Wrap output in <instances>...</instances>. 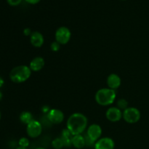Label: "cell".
<instances>
[{"instance_id":"obj_1","label":"cell","mask_w":149,"mask_h":149,"mask_svg":"<svg viewBox=\"0 0 149 149\" xmlns=\"http://www.w3.org/2000/svg\"><path fill=\"white\" fill-rule=\"evenodd\" d=\"M88 120L85 115L81 113H72L66 122V129L73 136L81 135L87 127Z\"/></svg>"},{"instance_id":"obj_2","label":"cell","mask_w":149,"mask_h":149,"mask_svg":"<svg viewBox=\"0 0 149 149\" xmlns=\"http://www.w3.org/2000/svg\"><path fill=\"white\" fill-rule=\"evenodd\" d=\"M31 70L29 66L26 65H20L14 67L10 72V79L13 82L20 84L25 82L30 78Z\"/></svg>"},{"instance_id":"obj_3","label":"cell","mask_w":149,"mask_h":149,"mask_svg":"<svg viewBox=\"0 0 149 149\" xmlns=\"http://www.w3.org/2000/svg\"><path fill=\"white\" fill-rule=\"evenodd\" d=\"M116 98V91L110 88H101L97 91L95 96L96 103L102 106L113 104Z\"/></svg>"},{"instance_id":"obj_4","label":"cell","mask_w":149,"mask_h":149,"mask_svg":"<svg viewBox=\"0 0 149 149\" xmlns=\"http://www.w3.org/2000/svg\"><path fill=\"white\" fill-rule=\"evenodd\" d=\"M141 112L137 108L128 107L122 112V118L129 124H135L141 119Z\"/></svg>"},{"instance_id":"obj_5","label":"cell","mask_w":149,"mask_h":149,"mask_svg":"<svg viewBox=\"0 0 149 149\" xmlns=\"http://www.w3.org/2000/svg\"><path fill=\"white\" fill-rule=\"evenodd\" d=\"M55 41L60 45H66L69 42L71 37V32L68 28L61 26L58 28L55 31Z\"/></svg>"},{"instance_id":"obj_6","label":"cell","mask_w":149,"mask_h":149,"mask_svg":"<svg viewBox=\"0 0 149 149\" xmlns=\"http://www.w3.org/2000/svg\"><path fill=\"white\" fill-rule=\"evenodd\" d=\"M26 132L29 138H36L42 132V126L40 122L37 120H32L30 123L26 125Z\"/></svg>"},{"instance_id":"obj_7","label":"cell","mask_w":149,"mask_h":149,"mask_svg":"<svg viewBox=\"0 0 149 149\" xmlns=\"http://www.w3.org/2000/svg\"><path fill=\"white\" fill-rule=\"evenodd\" d=\"M102 135L101 127L97 124H93L87 127V136L93 142L95 143L99 140Z\"/></svg>"},{"instance_id":"obj_8","label":"cell","mask_w":149,"mask_h":149,"mask_svg":"<svg viewBox=\"0 0 149 149\" xmlns=\"http://www.w3.org/2000/svg\"><path fill=\"white\" fill-rule=\"evenodd\" d=\"M47 117L51 123L55 124V125H59L63 122L64 113L60 109H52L48 112Z\"/></svg>"},{"instance_id":"obj_9","label":"cell","mask_w":149,"mask_h":149,"mask_svg":"<svg viewBox=\"0 0 149 149\" xmlns=\"http://www.w3.org/2000/svg\"><path fill=\"white\" fill-rule=\"evenodd\" d=\"M115 142L112 138L109 137L100 138L94 145L95 149H114Z\"/></svg>"},{"instance_id":"obj_10","label":"cell","mask_w":149,"mask_h":149,"mask_svg":"<svg viewBox=\"0 0 149 149\" xmlns=\"http://www.w3.org/2000/svg\"><path fill=\"white\" fill-rule=\"evenodd\" d=\"M106 116L111 122H119L122 118V111L118 107H110L106 111Z\"/></svg>"},{"instance_id":"obj_11","label":"cell","mask_w":149,"mask_h":149,"mask_svg":"<svg viewBox=\"0 0 149 149\" xmlns=\"http://www.w3.org/2000/svg\"><path fill=\"white\" fill-rule=\"evenodd\" d=\"M122 79L120 77L116 74H111L107 77V85L109 88L116 90L121 86Z\"/></svg>"},{"instance_id":"obj_12","label":"cell","mask_w":149,"mask_h":149,"mask_svg":"<svg viewBox=\"0 0 149 149\" xmlns=\"http://www.w3.org/2000/svg\"><path fill=\"white\" fill-rule=\"evenodd\" d=\"M30 42L32 46L36 48H39L44 45L45 39H44V36L42 33L36 31L32 32L31 35L30 36Z\"/></svg>"},{"instance_id":"obj_13","label":"cell","mask_w":149,"mask_h":149,"mask_svg":"<svg viewBox=\"0 0 149 149\" xmlns=\"http://www.w3.org/2000/svg\"><path fill=\"white\" fill-rule=\"evenodd\" d=\"M45 65V61L42 57H36L31 61L29 63V68L31 71L38 72L44 68Z\"/></svg>"},{"instance_id":"obj_14","label":"cell","mask_w":149,"mask_h":149,"mask_svg":"<svg viewBox=\"0 0 149 149\" xmlns=\"http://www.w3.org/2000/svg\"><path fill=\"white\" fill-rule=\"evenodd\" d=\"M71 144L72 146L77 149H81L86 146L85 138L82 135H74L71 139Z\"/></svg>"},{"instance_id":"obj_15","label":"cell","mask_w":149,"mask_h":149,"mask_svg":"<svg viewBox=\"0 0 149 149\" xmlns=\"http://www.w3.org/2000/svg\"><path fill=\"white\" fill-rule=\"evenodd\" d=\"M20 121L24 125H27L28 124L30 123L32 120H33V115L31 112L29 111H23L20 114Z\"/></svg>"},{"instance_id":"obj_16","label":"cell","mask_w":149,"mask_h":149,"mask_svg":"<svg viewBox=\"0 0 149 149\" xmlns=\"http://www.w3.org/2000/svg\"><path fill=\"white\" fill-rule=\"evenodd\" d=\"M52 146L54 149H62L64 147L63 141L61 138H55L52 141Z\"/></svg>"},{"instance_id":"obj_17","label":"cell","mask_w":149,"mask_h":149,"mask_svg":"<svg viewBox=\"0 0 149 149\" xmlns=\"http://www.w3.org/2000/svg\"><path fill=\"white\" fill-rule=\"evenodd\" d=\"M117 107L121 110H125L128 108V101L125 98H121L117 101Z\"/></svg>"},{"instance_id":"obj_18","label":"cell","mask_w":149,"mask_h":149,"mask_svg":"<svg viewBox=\"0 0 149 149\" xmlns=\"http://www.w3.org/2000/svg\"><path fill=\"white\" fill-rule=\"evenodd\" d=\"M29 144H30V141L27 138H25V137L20 138L18 141L19 147H22V148H27L29 146Z\"/></svg>"},{"instance_id":"obj_19","label":"cell","mask_w":149,"mask_h":149,"mask_svg":"<svg viewBox=\"0 0 149 149\" xmlns=\"http://www.w3.org/2000/svg\"><path fill=\"white\" fill-rule=\"evenodd\" d=\"M50 49H52V51H53V52H58V51H59L60 49H61V45L55 41V42H53L51 44Z\"/></svg>"},{"instance_id":"obj_20","label":"cell","mask_w":149,"mask_h":149,"mask_svg":"<svg viewBox=\"0 0 149 149\" xmlns=\"http://www.w3.org/2000/svg\"><path fill=\"white\" fill-rule=\"evenodd\" d=\"M22 1L23 0H7V2L8 3L9 5L12 6V7H16L21 4Z\"/></svg>"},{"instance_id":"obj_21","label":"cell","mask_w":149,"mask_h":149,"mask_svg":"<svg viewBox=\"0 0 149 149\" xmlns=\"http://www.w3.org/2000/svg\"><path fill=\"white\" fill-rule=\"evenodd\" d=\"M32 31L31 30V29H29V28H26V29L23 30V33H24L25 36H30L31 35L32 33Z\"/></svg>"},{"instance_id":"obj_22","label":"cell","mask_w":149,"mask_h":149,"mask_svg":"<svg viewBox=\"0 0 149 149\" xmlns=\"http://www.w3.org/2000/svg\"><path fill=\"white\" fill-rule=\"evenodd\" d=\"M25 1L30 4H36L40 2L41 0H25Z\"/></svg>"},{"instance_id":"obj_23","label":"cell","mask_w":149,"mask_h":149,"mask_svg":"<svg viewBox=\"0 0 149 149\" xmlns=\"http://www.w3.org/2000/svg\"><path fill=\"white\" fill-rule=\"evenodd\" d=\"M49 111H50V109L49 108V106H45L43 108H42V111H43L44 113H48V112H49Z\"/></svg>"},{"instance_id":"obj_24","label":"cell","mask_w":149,"mask_h":149,"mask_svg":"<svg viewBox=\"0 0 149 149\" xmlns=\"http://www.w3.org/2000/svg\"><path fill=\"white\" fill-rule=\"evenodd\" d=\"M4 79H3L0 77V88H1L3 85H4Z\"/></svg>"},{"instance_id":"obj_25","label":"cell","mask_w":149,"mask_h":149,"mask_svg":"<svg viewBox=\"0 0 149 149\" xmlns=\"http://www.w3.org/2000/svg\"><path fill=\"white\" fill-rule=\"evenodd\" d=\"M2 97H3V95H2V93L1 92V90H0V100L2 99Z\"/></svg>"},{"instance_id":"obj_26","label":"cell","mask_w":149,"mask_h":149,"mask_svg":"<svg viewBox=\"0 0 149 149\" xmlns=\"http://www.w3.org/2000/svg\"><path fill=\"white\" fill-rule=\"evenodd\" d=\"M15 149H28V148H22V147H17V148H15Z\"/></svg>"},{"instance_id":"obj_27","label":"cell","mask_w":149,"mask_h":149,"mask_svg":"<svg viewBox=\"0 0 149 149\" xmlns=\"http://www.w3.org/2000/svg\"><path fill=\"white\" fill-rule=\"evenodd\" d=\"M36 149H45V148H42V147H39V148H36Z\"/></svg>"},{"instance_id":"obj_28","label":"cell","mask_w":149,"mask_h":149,"mask_svg":"<svg viewBox=\"0 0 149 149\" xmlns=\"http://www.w3.org/2000/svg\"><path fill=\"white\" fill-rule=\"evenodd\" d=\"M0 119H1V112H0Z\"/></svg>"},{"instance_id":"obj_29","label":"cell","mask_w":149,"mask_h":149,"mask_svg":"<svg viewBox=\"0 0 149 149\" xmlns=\"http://www.w3.org/2000/svg\"><path fill=\"white\" fill-rule=\"evenodd\" d=\"M121 1H126V0H121Z\"/></svg>"}]
</instances>
